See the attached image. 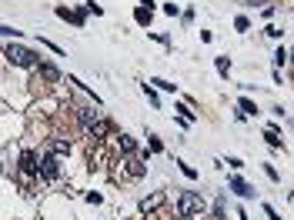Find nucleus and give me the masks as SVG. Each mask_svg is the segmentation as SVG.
<instances>
[{
    "mask_svg": "<svg viewBox=\"0 0 294 220\" xmlns=\"http://www.w3.org/2000/svg\"><path fill=\"white\" fill-rule=\"evenodd\" d=\"M3 57H7L13 67H37V54H34V50H27V47H17V44L3 47Z\"/></svg>",
    "mask_w": 294,
    "mask_h": 220,
    "instance_id": "f257e3e1",
    "label": "nucleus"
},
{
    "mask_svg": "<svg viewBox=\"0 0 294 220\" xmlns=\"http://www.w3.org/2000/svg\"><path fill=\"white\" fill-rule=\"evenodd\" d=\"M144 94H147V100H150L154 107H157V104H160V97H157V94H154V90H150V87H147V84H144Z\"/></svg>",
    "mask_w": 294,
    "mask_h": 220,
    "instance_id": "6ab92c4d",
    "label": "nucleus"
},
{
    "mask_svg": "<svg viewBox=\"0 0 294 220\" xmlns=\"http://www.w3.org/2000/svg\"><path fill=\"white\" fill-rule=\"evenodd\" d=\"M0 37H13V40H17L20 30H13V27H3V23H0Z\"/></svg>",
    "mask_w": 294,
    "mask_h": 220,
    "instance_id": "f3484780",
    "label": "nucleus"
},
{
    "mask_svg": "<svg viewBox=\"0 0 294 220\" xmlns=\"http://www.w3.org/2000/svg\"><path fill=\"white\" fill-rule=\"evenodd\" d=\"M40 177L54 184L57 177H60V160H57V157H44V160H40Z\"/></svg>",
    "mask_w": 294,
    "mask_h": 220,
    "instance_id": "39448f33",
    "label": "nucleus"
},
{
    "mask_svg": "<svg viewBox=\"0 0 294 220\" xmlns=\"http://www.w3.org/2000/svg\"><path fill=\"white\" fill-rule=\"evenodd\" d=\"M150 150H154V154H160V150H164V143H160L154 133H150Z\"/></svg>",
    "mask_w": 294,
    "mask_h": 220,
    "instance_id": "412c9836",
    "label": "nucleus"
},
{
    "mask_svg": "<svg viewBox=\"0 0 294 220\" xmlns=\"http://www.w3.org/2000/svg\"><path fill=\"white\" fill-rule=\"evenodd\" d=\"M40 77L50 80V84H57V80H60V70H57L54 64H40Z\"/></svg>",
    "mask_w": 294,
    "mask_h": 220,
    "instance_id": "6e6552de",
    "label": "nucleus"
},
{
    "mask_svg": "<svg viewBox=\"0 0 294 220\" xmlns=\"http://www.w3.org/2000/svg\"><path fill=\"white\" fill-rule=\"evenodd\" d=\"M17 167H20V174H23V177L40 174V160H37L34 150H23V154H20V164H17Z\"/></svg>",
    "mask_w": 294,
    "mask_h": 220,
    "instance_id": "20e7f679",
    "label": "nucleus"
},
{
    "mask_svg": "<svg viewBox=\"0 0 294 220\" xmlns=\"http://www.w3.org/2000/svg\"><path fill=\"white\" fill-rule=\"evenodd\" d=\"M117 143H121V150H124L127 157H131V154H134V150H137V143H134V137H127V133H121V140H117Z\"/></svg>",
    "mask_w": 294,
    "mask_h": 220,
    "instance_id": "1a4fd4ad",
    "label": "nucleus"
},
{
    "mask_svg": "<svg viewBox=\"0 0 294 220\" xmlns=\"http://www.w3.org/2000/svg\"><path fill=\"white\" fill-rule=\"evenodd\" d=\"M174 110H177V113H181V120H187V123L194 120V110L187 107V104H174Z\"/></svg>",
    "mask_w": 294,
    "mask_h": 220,
    "instance_id": "f8f14e48",
    "label": "nucleus"
},
{
    "mask_svg": "<svg viewBox=\"0 0 294 220\" xmlns=\"http://www.w3.org/2000/svg\"><path fill=\"white\" fill-rule=\"evenodd\" d=\"M181 170H184V177H191V180H194V177H197V170H194L191 164H181Z\"/></svg>",
    "mask_w": 294,
    "mask_h": 220,
    "instance_id": "4be33fe9",
    "label": "nucleus"
},
{
    "mask_svg": "<svg viewBox=\"0 0 294 220\" xmlns=\"http://www.w3.org/2000/svg\"><path fill=\"white\" fill-rule=\"evenodd\" d=\"M214 64H217V74H221V77H227V74H231V60H227V57H217Z\"/></svg>",
    "mask_w": 294,
    "mask_h": 220,
    "instance_id": "ddd939ff",
    "label": "nucleus"
},
{
    "mask_svg": "<svg viewBox=\"0 0 294 220\" xmlns=\"http://www.w3.org/2000/svg\"><path fill=\"white\" fill-rule=\"evenodd\" d=\"M150 84H157L160 90H177V84H167V80H160V77H154V80H150Z\"/></svg>",
    "mask_w": 294,
    "mask_h": 220,
    "instance_id": "a211bd4d",
    "label": "nucleus"
},
{
    "mask_svg": "<svg viewBox=\"0 0 294 220\" xmlns=\"http://www.w3.org/2000/svg\"><path fill=\"white\" fill-rule=\"evenodd\" d=\"M288 60H294V47H291V54H288Z\"/></svg>",
    "mask_w": 294,
    "mask_h": 220,
    "instance_id": "a878e982",
    "label": "nucleus"
},
{
    "mask_svg": "<svg viewBox=\"0 0 294 220\" xmlns=\"http://www.w3.org/2000/svg\"><path fill=\"white\" fill-rule=\"evenodd\" d=\"M50 150H54V157L70 154V143H67V140H54V143H50Z\"/></svg>",
    "mask_w": 294,
    "mask_h": 220,
    "instance_id": "9b49d317",
    "label": "nucleus"
},
{
    "mask_svg": "<svg viewBox=\"0 0 294 220\" xmlns=\"http://www.w3.org/2000/svg\"><path fill=\"white\" fill-rule=\"evenodd\" d=\"M238 107H241V113H258V107H254L248 97H241V100H238Z\"/></svg>",
    "mask_w": 294,
    "mask_h": 220,
    "instance_id": "2eb2a0df",
    "label": "nucleus"
},
{
    "mask_svg": "<svg viewBox=\"0 0 294 220\" xmlns=\"http://www.w3.org/2000/svg\"><path fill=\"white\" fill-rule=\"evenodd\" d=\"M264 214H268V220H281V214H278L271 204H264Z\"/></svg>",
    "mask_w": 294,
    "mask_h": 220,
    "instance_id": "aec40b11",
    "label": "nucleus"
},
{
    "mask_svg": "<svg viewBox=\"0 0 294 220\" xmlns=\"http://www.w3.org/2000/svg\"><path fill=\"white\" fill-rule=\"evenodd\" d=\"M234 27H238V30H248L251 23H248V17H238V20H234Z\"/></svg>",
    "mask_w": 294,
    "mask_h": 220,
    "instance_id": "5701e85b",
    "label": "nucleus"
},
{
    "mask_svg": "<svg viewBox=\"0 0 294 220\" xmlns=\"http://www.w3.org/2000/svg\"><path fill=\"white\" fill-rule=\"evenodd\" d=\"M144 170H147V167L141 164V160H134V157L127 160V174H131V177H144Z\"/></svg>",
    "mask_w": 294,
    "mask_h": 220,
    "instance_id": "9d476101",
    "label": "nucleus"
},
{
    "mask_svg": "<svg viewBox=\"0 0 294 220\" xmlns=\"http://www.w3.org/2000/svg\"><path fill=\"white\" fill-rule=\"evenodd\" d=\"M164 200H167V194H150V197H144L141 200V210H144V214H150V210H157V207H164Z\"/></svg>",
    "mask_w": 294,
    "mask_h": 220,
    "instance_id": "423d86ee",
    "label": "nucleus"
},
{
    "mask_svg": "<svg viewBox=\"0 0 294 220\" xmlns=\"http://www.w3.org/2000/svg\"><path fill=\"white\" fill-rule=\"evenodd\" d=\"M201 210H204V197L201 194L184 190L181 197H177V214H181V217H194V214H201Z\"/></svg>",
    "mask_w": 294,
    "mask_h": 220,
    "instance_id": "f03ea898",
    "label": "nucleus"
},
{
    "mask_svg": "<svg viewBox=\"0 0 294 220\" xmlns=\"http://www.w3.org/2000/svg\"><path fill=\"white\" fill-rule=\"evenodd\" d=\"M251 7H254V3H258V7H268V0H248Z\"/></svg>",
    "mask_w": 294,
    "mask_h": 220,
    "instance_id": "393cba45",
    "label": "nucleus"
},
{
    "mask_svg": "<svg viewBox=\"0 0 294 220\" xmlns=\"http://www.w3.org/2000/svg\"><path fill=\"white\" fill-rule=\"evenodd\" d=\"M284 60H288V50H278V54H274V64L281 67V64H284Z\"/></svg>",
    "mask_w": 294,
    "mask_h": 220,
    "instance_id": "b1692460",
    "label": "nucleus"
},
{
    "mask_svg": "<svg viewBox=\"0 0 294 220\" xmlns=\"http://www.w3.org/2000/svg\"><path fill=\"white\" fill-rule=\"evenodd\" d=\"M137 23H150V10H147V7H137Z\"/></svg>",
    "mask_w": 294,
    "mask_h": 220,
    "instance_id": "dca6fc26",
    "label": "nucleus"
},
{
    "mask_svg": "<svg viewBox=\"0 0 294 220\" xmlns=\"http://www.w3.org/2000/svg\"><path fill=\"white\" fill-rule=\"evenodd\" d=\"M231 190H234L238 197H254V187H251L244 177H231Z\"/></svg>",
    "mask_w": 294,
    "mask_h": 220,
    "instance_id": "0eeeda50",
    "label": "nucleus"
},
{
    "mask_svg": "<svg viewBox=\"0 0 294 220\" xmlns=\"http://www.w3.org/2000/svg\"><path fill=\"white\" fill-rule=\"evenodd\" d=\"M264 140H268V147H281V137H278V130H264Z\"/></svg>",
    "mask_w": 294,
    "mask_h": 220,
    "instance_id": "4468645a",
    "label": "nucleus"
},
{
    "mask_svg": "<svg viewBox=\"0 0 294 220\" xmlns=\"http://www.w3.org/2000/svg\"><path fill=\"white\" fill-rule=\"evenodd\" d=\"M77 120H80V127H84V130H87V133L94 137L97 123H101V113H97L94 107H77Z\"/></svg>",
    "mask_w": 294,
    "mask_h": 220,
    "instance_id": "7ed1b4c3",
    "label": "nucleus"
}]
</instances>
